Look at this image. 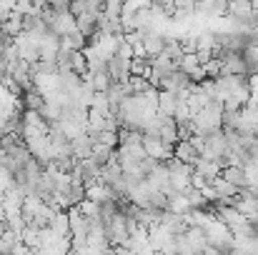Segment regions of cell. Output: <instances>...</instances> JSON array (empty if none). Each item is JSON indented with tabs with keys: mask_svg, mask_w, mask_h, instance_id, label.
<instances>
[{
	"mask_svg": "<svg viewBox=\"0 0 258 255\" xmlns=\"http://www.w3.org/2000/svg\"><path fill=\"white\" fill-rule=\"evenodd\" d=\"M143 135H151V138H161L166 145H175L180 140L178 135V123L173 120L171 115H156L148 120V125L143 128Z\"/></svg>",
	"mask_w": 258,
	"mask_h": 255,
	"instance_id": "cell-1",
	"label": "cell"
},
{
	"mask_svg": "<svg viewBox=\"0 0 258 255\" xmlns=\"http://www.w3.org/2000/svg\"><path fill=\"white\" fill-rule=\"evenodd\" d=\"M43 15H45V20H48V30L55 33L58 38H66V35H71V33L78 30V20H76V15H73L71 10L58 13V10L48 8V10H43Z\"/></svg>",
	"mask_w": 258,
	"mask_h": 255,
	"instance_id": "cell-2",
	"label": "cell"
},
{
	"mask_svg": "<svg viewBox=\"0 0 258 255\" xmlns=\"http://www.w3.org/2000/svg\"><path fill=\"white\" fill-rule=\"evenodd\" d=\"M166 168L171 173L173 193H188L193 188V165L180 163L178 158H171V160H166Z\"/></svg>",
	"mask_w": 258,
	"mask_h": 255,
	"instance_id": "cell-3",
	"label": "cell"
},
{
	"mask_svg": "<svg viewBox=\"0 0 258 255\" xmlns=\"http://www.w3.org/2000/svg\"><path fill=\"white\" fill-rule=\"evenodd\" d=\"M28 148H30V155H33V158H35L40 165H50V163L55 160L53 143H50V135H48V133L28 138Z\"/></svg>",
	"mask_w": 258,
	"mask_h": 255,
	"instance_id": "cell-4",
	"label": "cell"
},
{
	"mask_svg": "<svg viewBox=\"0 0 258 255\" xmlns=\"http://www.w3.org/2000/svg\"><path fill=\"white\" fill-rule=\"evenodd\" d=\"M190 85H193L190 75H188L185 70L175 68V70H171V73L163 78V83H161L158 90H168V93H175V95H185V93H190Z\"/></svg>",
	"mask_w": 258,
	"mask_h": 255,
	"instance_id": "cell-5",
	"label": "cell"
},
{
	"mask_svg": "<svg viewBox=\"0 0 258 255\" xmlns=\"http://www.w3.org/2000/svg\"><path fill=\"white\" fill-rule=\"evenodd\" d=\"M40 38H33V35H20V38H15V45H18V53H20V60H25V63H30V65H35L38 60H40V43H38Z\"/></svg>",
	"mask_w": 258,
	"mask_h": 255,
	"instance_id": "cell-6",
	"label": "cell"
},
{
	"mask_svg": "<svg viewBox=\"0 0 258 255\" xmlns=\"http://www.w3.org/2000/svg\"><path fill=\"white\" fill-rule=\"evenodd\" d=\"M143 148H146V153H148L151 158H156V160H161V163H166V160H171L173 158V148L171 145H166L161 138L143 135Z\"/></svg>",
	"mask_w": 258,
	"mask_h": 255,
	"instance_id": "cell-7",
	"label": "cell"
},
{
	"mask_svg": "<svg viewBox=\"0 0 258 255\" xmlns=\"http://www.w3.org/2000/svg\"><path fill=\"white\" fill-rule=\"evenodd\" d=\"M108 73H110L113 83H128L131 80V60L123 55H113L108 60Z\"/></svg>",
	"mask_w": 258,
	"mask_h": 255,
	"instance_id": "cell-8",
	"label": "cell"
},
{
	"mask_svg": "<svg viewBox=\"0 0 258 255\" xmlns=\"http://www.w3.org/2000/svg\"><path fill=\"white\" fill-rule=\"evenodd\" d=\"M166 40H168V35H163V33H156V30H151V33H146L143 35V48H146V58H158L161 53H163V48H166Z\"/></svg>",
	"mask_w": 258,
	"mask_h": 255,
	"instance_id": "cell-9",
	"label": "cell"
},
{
	"mask_svg": "<svg viewBox=\"0 0 258 255\" xmlns=\"http://www.w3.org/2000/svg\"><path fill=\"white\" fill-rule=\"evenodd\" d=\"M86 80H90V85L95 88V93H105L110 85H113V78L108 73V65H100V68H88Z\"/></svg>",
	"mask_w": 258,
	"mask_h": 255,
	"instance_id": "cell-10",
	"label": "cell"
},
{
	"mask_svg": "<svg viewBox=\"0 0 258 255\" xmlns=\"http://www.w3.org/2000/svg\"><path fill=\"white\" fill-rule=\"evenodd\" d=\"M190 93L185 95H175V93H168V90H158V115H175V108L183 98H188Z\"/></svg>",
	"mask_w": 258,
	"mask_h": 255,
	"instance_id": "cell-11",
	"label": "cell"
},
{
	"mask_svg": "<svg viewBox=\"0 0 258 255\" xmlns=\"http://www.w3.org/2000/svg\"><path fill=\"white\" fill-rule=\"evenodd\" d=\"M196 175H201V178H206L208 183H213L216 178H221V173H223V165L218 163V160H208V158H198L196 160Z\"/></svg>",
	"mask_w": 258,
	"mask_h": 255,
	"instance_id": "cell-12",
	"label": "cell"
},
{
	"mask_svg": "<svg viewBox=\"0 0 258 255\" xmlns=\"http://www.w3.org/2000/svg\"><path fill=\"white\" fill-rule=\"evenodd\" d=\"M78 20V30L86 35L88 40H93L100 30H98V20H100V13H95V10H88V13H83V15H78L76 18Z\"/></svg>",
	"mask_w": 258,
	"mask_h": 255,
	"instance_id": "cell-13",
	"label": "cell"
},
{
	"mask_svg": "<svg viewBox=\"0 0 258 255\" xmlns=\"http://www.w3.org/2000/svg\"><path fill=\"white\" fill-rule=\"evenodd\" d=\"M38 43H40V60H55V55H58V50H60V38L48 30Z\"/></svg>",
	"mask_w": 258,
	"mask_h": 255,
	"instance_id": "cell-14",
	"label": "cell"
},
{
	"mask_svg": "<svg viewBox=\"0 0 258 255\" xmlns=\"http://www.w3.org/2000/svg\"><path fill=\"white\" fill-rule=\"evenodd\" d=\"M173 158H178L180 163L196 165V160H198L201 155H198V150H196V145H193L190 140H178V143L173 145Z\"/></svg>",
	"mask_w": 258,
	"mask_h": 255,
	"instance_id": "cell-15",
	"label": "cell"
},
{
	"mask_svg": "<svg viewBox=\"0 0 258 255\" xmlns=\"http://www.w3.org/2000/svg\"><path fill=\"white\" fill-rule=\"evenodd\" d=\"M93 148H95V138H93L88 130H86V133H81L78 138H73V155H76L78 160H86V158H90Z\"/></svg>",
	"mask_w": 258,
	"mask_h": 255,
	"instance_id": "cell-16",
	"label": "cell"
},
{
	"mask_svg": "<svg viewBox=\"0 0 258 255\" xmlns=\"http://www.w3.org/2000/svg\"><path fill=\"white\" fill-rule=\"evenodd\" d=\"M58 238H71V215H68V210H58L55 215H53V220H50V225H48Z\"/></svg>",
	"mask_w": 258,
	"mask_h": 255,
	"instance_id": "cell-17",
	"label": "cell"
},
{
	"mask_svg": "<svg viewBox=\"0 0 258 255\" xmlns=\"http://www.w3.org/2000/svg\"><path fill=\"white\" fill-rule=\"evenodd\" d=\"M108 100H110V108H118L120 103H125L133 93H131V85L128 83H113L108 90H105Z\"/></svg>",
	"mask_w": 258,
	"mask_h": 255,
	"instance_id": "cell-18",
	"label": "cell"
},
{
	"mask_svg": "<svg viewBox=\"0 0 258 255\" xmlns=\"http://www.w3.org/2000/svg\"><path fill=\"white\" fill-rule=\"evenodd\" d=\"M221 178L233 183L236 188H248V175H246V168H241V165H226Z\"/></svg>",
	"mask_w": 258,
	"mask_h": 255,
	"instance_id": "cell-19",
	"label": "cell"
},
{
	"mask_svg": "<svg viewBox=\"0 0 258 255\" xmlns=\"http://www.w3.org/2000/svg\"><path fill=\"white\" fill-rule=\"evenodd\" d=\"M0 33H3V35H8V38H13V40H15V38H20V35H23V15L13 10V13H10V18L0 25Z\"/></svg>",
	"mask_w": 258,
	"mask_h": 255,
	"instance_id": "cell-20",
	"label": "cell"
},
{
	"mask_svg": "<svg viewBox=\"0 0 258 255\" xmlns=\"http://www.w3.org/2000/svg\"><path fill=\"white\" fill-rule=\"evenodd\" d=\"M131 75L151 80V75H153V63H151V58H133V60H131Z\"/></svg>",
	"mask_w": 258,
	"mask_h": 255,
	"instance_id": "cell-21",
	"label": "cell"
},
{
	"mask_svg": "<svg viewBox=\"0 0 258 255\" xmlns=\"http://www.w3.org/2000/svg\"><path fill=\"white\" fill-rule=\"evenodd\" d=\"M113 158H115V148H108V145L95 143V148H93V153H90V160H93V163H98L100 168H105Z\"/></svg>",
	"mask_w": 258,
	"mask_h": 255,
	"instance_id": "cell-22",
	"label": "cell"
},
{
	"mask_svg": "<svg viewBox=\"0 0 258 255\" xmlns=\"http://www.w3.org/2000/svg\"><path fill=\"white\" fill-rule=\"evenodd\" d=\"M60 45H63V48H71V50H86L88 45H90V40H88L81 30H76V33L60 38Z\"/></svg>",
	"mask_w": 258,
	"mask_h": 255,
	"instance_id": "cell-23",
	"label": "cell"
},
{
	"mask_svg": "<svg viewBox=\"0 0 258 255\" xmlns=\"http://www.w3.org/2000/svg\"><path fill=\"white\" fill-rule=\"evenodd\" d=\"M161 55H166V58L173 60V63H180V58H183L185 53H183V45H180L178 38H168V40H166V48H163Z\"/></svg>",
	"mask_w": 258,
	"mask_h": 255,
	"instance_id": "cell-24",
	"label": "cell"
},
{
	"mask_svg": "<svg viewBox=\"0 0 258 255\" xmlns=\"http://www.w3.org/2000/svg\"><path fill=\"white\" fill-rule=\"evenodd\" d=\"M178 68H180V70H185L188 75H193V73H198V70L203 68V63H201V58H198V53H185V55L180 58V63H178Z\"/></svg>",
	"mask_w": 258,
	"mask_h": 255,
	"instance_id": "cell-25",
	"label": "cell"
},
{
	"mask_svg": "<svg viewBox=\"0 0 258 255\" xmlns=\"http://www.w3.org/2000/svg\"><path fill=\"white\" fill-rule=\"evenodd\" d=\"M95 138V143L100 145H108V148H118L120 145V135L118 130H98V133H90Z\"/></svg>",
	"mask_w": 258,
	"mask_h": 255,
	"instance_id": "cell-26",
	"label": "cell"
},
{
	"mask_svg": "<svg viewBox=\"0 0 258 255\" xmlns=\"http://www.w3.org/2000/svg\"><path fill=\"white\" fill-rule=\"evenodd\" d=\"M243 60H246V73L258 75V45H248L243 50Z\"/></svg>",
	"mask_w": 258,
	"mask_h": 255,
	"instance_id": "cell-27",
	"label": "cell"
},
{
	"mask_svg": "<svg viewBox=\"0 0 258 255\" xmlns=\"http://www.w3.org/2000/svg\"><path fill=\"white\" fill-rule=\"evenodd\" d=\"M123 8H125L123 0H105V5H103V15L110 18V20H120V18H123Z\"/></svg>",
	"mask_w": 258,
	"mask_h": 255,
	"instance_id": "cell-28",
	"label": "cell"
},
{
	"mask_svg": "<svg viewBox=\"0 0 258 255\" xmlns=\"http://www.w3.org/2000/svg\"><path fill=\"white\" fill-rule=\"evenodd\" d=\"M203 70H206V78H208V80H218V78L223 75V60H221V58H211V60L203 65Z\"/></svg>",
	"mask_w": 258,
	"mask_h": 255,
	"instance_id": "cell-29",
	"label": "cell"
},
{
	"mask_svg": "<svg viewBox=\"0 0 258 255\" xmlns=\"http://www.w3.org/2000/svg\"><path fill=\"white\" fill-rule=\"evenodd\" d=\"M173 5H175L178 13H185V15L196 13V0H173Z\"/></svg>",
	"mask_w": 258,
	"mask_h": 255,
	"instance_id": "cell-30",
	"label": "cell"
},
{
	"mask_svg": "<svg viewBox=\"0 0 258 255\" xmlns=\"http://www.w3.org/2000/svg\"><path fill=\"white\" fill-rule=\"evenodd\" d=\"M10 255H38V253H35V248H30L28 243H23V240H20V243L15 245V250H13Z\"/></svg>",
	"mask_w": 258,
	"mask_h": 255,
	"instance_id": "cell-31",
	"label": "cell"
},
{
	"mask_svg": "<svg viewBox=\"0 0 258 255\" xmlns=\"http://www.w3.org/2000/svg\"><path fill=\"white\" fill-rule=\"evenodd\" d=\"M71 3H73V0H48V5H50L53 10H58V13L71 10Z\"/></svg>",
	"mask_w": 258,
	"mask_h": 255,
	"instance_id": "cell-32",
	"label": "cell"
},
{
	"mask_svg": "<svg viewBox=\"0 0 258 255\" xmlns=\"http://www.w3.org/2000/svg\"><path fill=\"white\" fill-rule=\"evenodd\" d=\"M248 38H251V45H258V25L248 28Z\"/></svg>",
	"mask_w": 258,
	"mask_h": 255,
	"instance_id": "cell-33",
	"label": "cell"
},
{
	"mask_svg": "<svg viewBox=\"0 0 258 255\" xmlns=\"http://www.w3.org/2000/svg\"><path fill=\"white\" fill-rule=\"evenodd\" d=\"M33 5L38 8V10H48L50 5H48V0H33Z\"/></svg>",
	"mask_w": 258,
	"mask_h": 255,
	"instance_id": "cell-34",
	"label": "cell"
},
{
	"mask_svg": "<svg viewBox=\"0 0 258 255\" xmlns=\"http://www.w3.org/2000/svg\"><path fill=\"white\" fill-rule=\"evenodd\" d=\"M251 3H253V10L258 13V0H251Z\"/></svg>",
	"mask_w": 258,
	"mask_h": 255,
	"instance_id": "cell-35",
	"label": "cell"
},
{
	"mask_svg": "<svg viewBox=\"0 0 258 255\" xmlns=\"http://www.w3.org/2000/svg\"><path fill=\"white\" fill-rule=\"evenodd\" d=\"M253 228H256V235H258V220H256V223H253Z\"/></svg>",
	"mask_w": 258,
	"mask_h": 255,
	"instance_id": "cell-36",
	"label": "cell"
},
{
	"mask_svg": "<svg viewBox=\"0 0 258 255\" xmlns=\"http://www.w3.org/2000/svg\"><path fill=\"white\" fill-rule=\"evenodd\" d=\"M123 3H128V0H123Z\"/></svg>",
	"mask_w": 258,
	"mask_h": 255,
	"instance_id": "cell-37",
	"label": "cell"
},
{
	"mask_svg": "<svg viewBox=\"0 0 258 255\" xmlns=\"http://www.w3.org/2000/svg\"><path fill=\"white\" fill-rule=\"evenodd\" d=\"M0 148H3V143H0Z\"/></svg>",
	"mask_w": 258,
	"mask_h": 255,
	"instance_id": "cell-38",
	"label": "cell"
}]
</instances>
